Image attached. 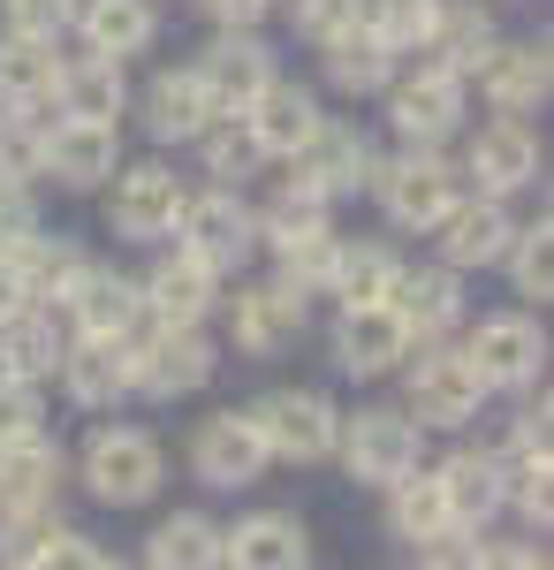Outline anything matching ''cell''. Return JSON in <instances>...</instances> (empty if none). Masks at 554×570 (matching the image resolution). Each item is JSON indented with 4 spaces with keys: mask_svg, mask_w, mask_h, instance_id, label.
Returning <instances> with one entry per match:
<instances>
[{
    "mask_svg": "<svg viewBox=\"0 0 554 570\" xmlns=\"http://www.w3.org/2000/svg\"><path fill=\"white\" fill-rule=\"evenodd\" d=\"M214 312V266L175 252L168 266H152L145 282V320H206Z\"/></svg>",
    "mask_w": 554,
    "mask_h": 570,
    "instance_id": "obj_29",
    "label": "cell"
},
{
    "mask_svg": "<svg viewBox=\"0 0 554 570\" xmlns=\"http://www.w3.org/2000/svg\"><path fill=\"white\" fill-rule=\"evenodd\" d=\"M220 563H244V570H297V563H311V540H304L297 518L258 510V518H244L236 532H220Z\"/></svg>",
    "mask_w": 554,
    "mask_h": 570,
    "instance_id": "obj_21",
    "label": "cell"
},
{
    "mask_svg": "<svg viewBox=\"0 0 554 570\" xmlns=\"http://www.w3.org/2000/svg\"><path fill=\"white\" fill-rule=\"evenodd\" d=\"M61 480V449L46 434H16L0 441V510H23V502H53Z\"/></svg>",
    "mask_w": 554,
    "mask_h": 570,
    "instance_id": "obj_28",
    "label": "cell"
},
{
    "mask_svg": "<svg viewBox=\"0 0 554 570\" xmlns=\"http://www.w3.org/2000/svg\"><path fill=\"white\" fill-rule=\"evenodd\" d=\"M464 357L478 365V381L486 389H524V381H540V365H547V343H540V327L532 320H478V335L464 343Z\"/></svg>",
    "mask_w": 554,
    "mask_h": 570,
    "instance_id": "obj_11",
    "label": "cell"
},
{
    "mask_svg": "<svg viewBox=\"0 0 554 570\" xmlns=\"http://www.w3.org/2000/svg\"><path fill=\"white\" fill-rule=\"evenodd\" d=\"M53 85H61L53 39L8 31V39H0V115H46V107H53Z\"/></svg>",
    "mask_w": 554,
    "mask_h": 570,
    "instance_id": "obj_19",
    "label": "cell"
},
{
    "mask_svg": "<svg viewBox=\"0 0 554 570\" xmlns=\"http://www.w3.org/2000/svg\"><path fill=\"white\" fill-rule=\"evenodd\" d=\"M198 8H206V16H214L220 31H251L258 16H266V0H198Z\"/></svg>",
    "mask_w": 554,
    "mask_h": 570,
    "instance_id": "obj_48",
    "label": "cell"
},
{
    "mask_svg": "<svg viewBox=\"0 0 554 570\" xmlns=\"http://www.w3.org/2000/svg\"><path fill=\"white\" fill-rule=\"evenodd\" d=\"M61 381H69V395H77V403H91V411L122 403V395H129V343L85 335L77 351H61Z\"/></svg>",
    "mask_w": 554,
    "mask_h": 570,
    "instance_id": "obj_24",
    "label": "cell"
},
{
    "mask_svg": "<svg viewBox=\"0 0 554 570\" xmlns=\"http://www.w3.org/2000/svg\"><path fill=\"white\" fill-rule=\"evenodd\" d=\"M311 228H327V198L311 190V183H289V190H274V206L258 214V236H274V252L281 244H297Z\"/></svg>",
    "mask_w": 554,
    "mask_h": 570,
    "instance_id": "obj_42",
    "label": "cell"
},
{
    "mask_svg": "<svg viewBox=\"0 0 554 570\" xmlns=\"http://www.w3.org/2000/svg\"><path fill=\"white\" fill-rule=\"evenodd\" d=\"M53 365H61L53 320H46L39 305L8 312V320H0V373H23V381H39V373H53Z\"/></svg>",
    "mask_w": 554,
    "mask_h": 570,
    "instance_id": "obj_36",
    "label": "cell"
},
{
    "mask_svg": "<svg viewBox=\"0 0 554 570\" xmlns=\"http://www.w3.org/2000/svg\"><path fill=\"white\" fill-rule=\"evenodd\" d=\"M426 53H433V69H448V77L471 85V77L486 69V53H494V23H486L478 8H448V0H441V23H433Z\"/></svg>",
    "mask_w": 554,
    "mask_h": 570,
    "instance_id": "obj_32",
    "label": "cell"
},
{
    "mask_svg": "<svg viewBox=\"0 0 554 570\" xmlns=\"http://www.w3.org/2000/svg\"><path fill=\"white\" fill-rule=\"evenodd\" d=\"M251 426H258V441H266V456H289V464H319V456H335V434H342L335 403H327V395H311V389L258 395V403H251Z\"/></svg>",
    "mask_w": 554,
    "mask_h": 570,
    "instance_id": "obj_3",
    "label": "cell"
},
{
    "mask_svg": "<svg viewBox=\"0 0 554 570\" xmlns=\"http://www.w3.org/2000/svg\"><path fill=\"white\" fill-rule=\"evenodd\" d=\"M214 381V343L198 335V320H152L145 343H129V389L137 395H198Z\"/></svg>",
    "mask_w": 554,
    "mask_h": 570,
    "instance_id": "obj_1",
    "label": "cell"
},
{
    "mask_svg": "<svg viewBox=\"0 0 554 570\" xmlns=\"http://www.w3.org/2000/svg\"><path fill=\"white\" fill-rule=\"evenodd\" d=\"M395 357H410V327L395 320V305H342L335 327V365L342 373H387Z\"/></svg>",
    "mask_w": 554,
    "mask_h": 570,
    "instance_id": "obj_15",
    "label": "cell"
},
{
    "mask_svg": "<svg viewBox=\"0 0 554 570\" xmlns=\"http://www.w3.org/2000/svg\"><path fill=\"white\" fill-rule=\"evenodd\" d=\"M478 403H486V381H478V365L464 351L418 357V373H410V419L418 426H471Z\"/></svg>",
    "mask_w": 554,
    "mask_h": 570,
    "instance_id": "obj_6",
    "label": "cell"
},
{
    "mask_svg": "<svg viewBox=\"0 0 554 570\" xmlns=\"http://www.w3.org/2000/svg\"><path fill=\"white\" fill-rule=\"evenodd\" d=\"M502 259H510V274H516V297H540V305L554 297V228H547V220L516 228Z\"/></svg>",
    "mask_w": 554,
    "mask_h": 570,
    "instance_id": "obj_41",
    "label": "cell"
},
{
    "mask_svg": "<svg viewBox=\"0 0 554 570\" xmlns=\"http://www.w3.org/2000/svg\"><path fill=\"white\" fill-rule=\"evenodd\" d=\"M53 99H61V115H85V122H115L122 115V61L115 53H91V61H61V85H53Z\"/></svg>",
    "mask_w": 554,
    "mask_h": 570,
    "instance_id": "obj_27",
    "label": "cell"
},
{
    "mask_svg": "<svg viewBox=\"0 0 554 570\" xmlns=\"http://www.w3.org/2000/svg\"><path fill=\"white\" fill-rule=\"evenodd\" d=\"M335 236L327 228H311V236H297V244H281V289H297V297H311V289H327L335 282Z\"/></svg>",
    "mask_w": 554,
    "mask_h": 570,
    "instance_id": "obj_43",
    "label": "cell"
},
{
    "mask_svg": "<svg viewBox=\"0 0 554 570\" xmlns=\"http://www.w3.org/2000/svg\"><path fill=\"white\" fill-rule=\"evenodd\" d=\"M175 236H182V252L190 259H206L214 274L251 259L258 244V214L236 198V190H206V198H182V220H175Z\"/></svg>",
    "mask_w": 554,
    "mask_h": 570,
    "instance_id": "obj_4",
    "label": "cell"
},
{
    "mask_svg": "<svg viewBox=\"0 0 554 570\" xmlns=\"http://www.w3.org/2000/svg\"><path fill=\"white\" fill-rule=\"evenodd\" d=\"M395 274H403V266H395V252L357 244V252H335V282H327V289H335L342 305H380L387 289H395Z\"/></svg>",
    "mask_w": 554,
    "mask_h": 570,
    "instance_id": "obj_40",
    "label": "cell"
},
{
    "mask_svg": "<svg viewBox=\"0 0 554 570\" xmlns=\"http://www.w3.org/2000/svg\"><path fill=\"white\" fill-rule=\"evenodd\" d=\"M441 494H448V518L464 532H478L502 510V464L494 456H448L441 464Z\"/></svg>",
    "mask_w": 554,
    "mask_h": 570,
    "instance_id": "obj_33",
    "label": "cell"
},
{
    "mask_svg": "<svg viewBox=\"0 0 554 570\" xmlns=\"http://www.w3.org/2000/svg\"><path fill=\"white\" fill-rule=\"evenodd\" d=\"M387 305H395V320L410 327V343H441V335L456 327V312H464V289H456V266H426V274H395Z\"/></svg>",
    "mask_w": 554,
    "mask_h": 570,
    "instance_id": "obj_20",
    "label": "cell"
},
{
    "mask_svg": "<svg viewBox=\"0 0 554 570\" xmlns=\"http://www.w3.org/2000/svg\"><path fill=\"white\" fill-rule=\"evenodd\" d=\"M289 160H297V183H311L319 198H342V190H357V183L373 176V145L357 130H342V122H319Z\"/></svg>",
    "mask_w": 554,
    "mask_h": 570,
    "instance_id": "obj_16",
    "label": "cell"
},
{
    "mask_svg": "<svg viewBox=\"0 0 554 570\" xmlns=\"http://www.w3.org/2000/svg\"><path fill=\"white\" fill-rule=\"evenodd\" d=\"M335 449L349 456V480L387 487V480H403V472L418 464V426H410L403 411H357L335 434Z\"/></svg>",
    "mask_w": 554,
    "mask_h": 570,
    "instance_id": "obj_5",
    "label": "cell"
},
{
    "mask_svg": "<svg viewBox=\"0 0 554 570\" xmlns=\"http://www.w3.org/2000/svg\"><path fill=\"white\" fill-rule=\"evenodd\" d=\"M297 335H304V297L297 289L266 282V289H244V297H236V343L251 357H281Z\"/></svg>",
    "mask_w": 554,
    "mask_h": 570,
    "instance_id": "obj_22",
    "label": "cell"
},
{
    "mask_svg": "<svg viewBox=\"0 0 554 570\" xmlns=\"http://www.w3.org/2000/svg\"><path fill=\"white\" fill-rule=\"evenodd\" d=\"M471 176H478L486 198H510L524 183H540V145H532V130H524L516 115L486 122V130L471 137Z\"/></svg>",
    "mask_w": 554,
    "mask_h": 570,
    "instance_id": "obj_17",
    "label": "cell"
},
{
    "mask_svg": "<svg viewBox=\"0 0 554 570\" xmlns=\"http://www.w3.org/2000/svg\"><path fill=\"white\" fill-rule=\"evenodd\" d=\"M39 381H23V373H0V441L16 434H39Z\"/></svg>",
    "mask_w": 554,
    "mask_h": 570,
    "instance_id": "obj_44",
    "label": "cell"
},
{
    "mask_svg": "<svg viewBox=\"0 0 554 570\" xmlns=\"http://www.w3.org/2000/svg\"><path fill=\"white\" fill-rule=\"evenodd\" d=\"M214 115L220 107H214V91L198 85V69H168V77H152V91H145V122H152V137H168V145L198 137Z\"/></svg>",
    "mask_w": 554,
    "mask_h": 570,
    "instance_id": "obj_23",
    "label": "cell"
},
{
    "mask_svg": "<svg viewBox=\"0 0 554 570\" xmlns=\"http://www.w3.org/2000/svg\"><path fill=\"white\" fill-rule=\"evenodd\" d=\"M387 115H395V130L410 137V145H433V137H448L464 122V77H448V69H418L410 85L387 91Z\"/></svg>",
    "mask_w": 554,
    "mask_h": 570,
    "instance_id": "obj_14",
    "label": "cell"
},
{
    "mask_svg": "<svg viewBox=\"0 0 554 570\" xmlns=\"http://www.w3.org/2000/svg\"><path fill=\"white\" fill-rule=\"evenodd\" d=\"M77 23V0H8V31L23 39H61Z\"/></svg>",
    "mask_w": 554,
    "mask_h": 570,
    "instance_id": "obj_46",
    "label": "cell"
},
{
    "mask_svg": "<svg viewBox=\"0 0 554 570\" xmlns=\"http://www.w3.org/2000/svg\"><path fill=\"white\" fill-rule=\"evenodd\" d=\"M433 23H441V0H373V8H365V31H373L387 53H426Z\"/></svg>",
    "mask_w": 554,
    "mask_h": 570,
    "instance_id": "obj_39",
    "label": "cell"
},
{
    "mask_svg": "<svg viewBox=\"0 0 554 570\" xmlns=\"http://www.w3.org/2000/svg\"><path fill=\"white\" fill-rule=\"evenodd\" d=\"M190 464H198L206 487H251L258 472H266V441H258L251 411H220V419H206L198 441H190Z\"/></svg>",
    "mask_w": 554,
    "mask_h": 570,
    "instance_id": "obj_10",
    "label": "cell"
},
{
    "mask_svg": "<svg viewBox=\"0 0 554 570\" xmlns=\"http://www.w3.org/2000/svg\"><path fill=\"white\" fill-rule=\"evenodd\" d=\"M8 259H16V274H23V297H31V305H39V297H61V289H69V282L91 266L69 236H39V228H31Z\"/></svg>",
    "mask_w": 554,
    "mask_h": 570,
    "instance_id": "obj_34",
    "label": "cell"
},
{
    "mask_svg": "<svg viewBox=\"0 0 554 570\" xmlns=\"http://www.w3.org/2000/svg\"><path fill=\"white\" fill-rule=\"evenodd\" d=\"M456 198H464V176H456L448 160H433V153H410V160L380 168V206H387V220H403V228H433Z\"/></svg>",
    "mask_w": 554,
    "mask_h": 570,
    "instance_id": "obj_8",
    "label": "cell"
},
{
    "mask_svg": "<svg viewBox=\"0 0 554 570\" xmlns=\"http://www.w3.org/2000/svg\"><path fill=\"white\" fill-rule=\"evenodd\" d=\"M31 563H91V570H99V563H107V548H91L85 532H69L61 518H53V525L39 532V548H31Z\"/></svg>",
    "mask_w": 554,
    "mask_h": 570,
    "instance_id": "obj_47",
    "label": "cell"
},
{
    "mask_svg": "<svg viewBox=\"0 0 554 570\" xmlns=\"http://www.w3.org/2000/svg\"><path fill=\"white\" fill-rule=\"evenodd\" d=\"M349 23H365V0H297V31H304L311 46L342 39Z\"/></svg>",
    "mask_w": 554,
    "mask_h": 570,
    "instance_id": "obj_45",
    "label": "cell"
},
{
    "mask_svg": "<svg viewBox=\"0 0 554 570\" xmlns=\"http://www.w3.org/2000/svg\"><path fill=\"white\" fill-rule=\"evenodd\" d=\"M327 53V85L335 91H349V99H365V91H387V77H395V53H387L365 23H349L342 39H327L319 46Z\"/></svg>",
    "mask_w": 554,
    "mask_h": 570,
    "instance_id": "obj_31",
    "label": "cell"
},
{
    "mask_svg": "<svg viewBox=\"0 0 554 570\" xmlns=\"http://www.w3.org/2000/svg\"><path fill=\"white\" fill-rule=\"evenodd\" d=\"M182 183L168 176V168H129L122 183H115V236H129V244H160V236H175V220H182Z\"/></svg>",
    "mask_w": 554,
    "mask_h": 570,
    "instance_id": "obj_12",
    "label": "cell"
},
{
    "mask_svg": "<svg viewBox=\"0 0 554 570\" xmlns=\"http://www.w3.org/2000/svg\"><path fill=\"white\" fill-rule=\"evenodd\" d=\"M115 160H122V137H115V122L61 115V122L39 137V176H61L69 190H91V183H107V176H115Z\"/></svg>",
    "mask_w": 554,
    "mask_h": 570,
    "instance_id": "obj_7",
    "label": "cell"
},
{
    "mask_svg": "<svg viewBox=\"0 0 554 570\" xmlns=\"http://www.w3.org/2000/svg\"><path fill=\"white\" fill-rule=\"evenodd\" d=\"M77 23H85L91 53H115V61L152 46V8H145V0H85Z\"/></svg>",
    "mask_w": 554,
    "mask_h": 570,
    "instance_id": "obj_35",
    "label": "cell"
},
{
    "mask_svg": "<svg viewBox=\"0 0 554 570\" xmlns=\"http://www.w3.org/2000/svg\"><path fill=\"white\" fill-rule=\"evenodd\" d=\"M198 145H206V168H214L220 183H244V176H258L274 153L258 145V130H251V115H228V122H206L198 130Z\"/></svg>",
    "mask_w": 554,
    "mask_h": 570,
    "instance_id": "obj_38",
    "label": "cell"
},
{
    "mask_svg": "<svg viewBox=\"0 0 554 570\" xmlns=\"http://www.w3.org/2000/svg\"><path fill=\"white\" fill-rule=\"evenodd\" d=\"M61 305H69V320H77V335L137 343V327H145V289L122 282V274H107V266H85V274L61 289Z\"/></svg>",
    "mask_w": 554,
    "mask_h": 570,
    "instance_id": "obj_9",
    "label": "cell"
},
{
    "mask_svg": "<svg viewBox=\"0 0 554 570\" xmlns=\"http://www.w3.org/2000/svg\"><path fill=\"white\" fill-rule=\"evenodd\" d=\"M387 518H395V540H410V548H426V540H441V532H456V518H448V494H441V472H403V480H387Z\"/></svg>",
    "mask_w": 554,
    "mask_h": 570,
    "instance_id": "obj_30",
    "label": "cell"
},
{
    "mask_svg": "<svg viewBox=\"0 0 554 570\" xmlns=\"http://www.w3.org/2000/svg\"><path fill=\"white\" fill-rule=\"evenodd\" d=\"M433 228H441V259L448 266H494L516 236V220L502 214V198H456Z\"/></svg>",
    "mask_w": 554,
    "mask_h": 570,
    "instance_id": "obj_18",
    "label": "cell"
},
{
    "mask_svg": "<svg viewBox=\"0 0 554 570\" xmlns=\"http://www.w3.org/2000/svg\"><path fill=\"white\" fill-rule=\"evenodd\" d=\"M244 115H251V130H258V145H266V153H297L304 137L327 122V115H319V99H311L304 85H281V77L258 91Z\"/></svg>",
    "mask_w": 554,
    "mask_h": 570,
    "instance_id": "obj_26",
    "label": "cell"
},
{
    "mask_svg": "<svg viewBox=\"0 0 554 570\" xmlns=\"http://www.w3.org/2000/svg\"><path fill=\"white\" fill-rule=\"evenodd\" d=\"M85 480H91L99 502L137 510V502H152V494H160L168 456H160V441L137 434V426H107V434H91V449H85Z\"/></svg>",
    "mask_w": 554,
    "mask_h": 570,
    "instance_id": "obj_2",
    "label": "cell"
},
{
    "mask_svg": "<svg viewBox=\"0 0 554 570\" xmlns=\"http://www.w3.org/2000/svg\"><path fill=\"white\" fill-rule=\"evenodd\" d=\"M23 305H31V297H23V274H16L8 252H0V320H8V312H23Z\"/></svg>",
    "mask_w": 554,
    "mask_h": 570,
    "instance_id": "obj_49",
    "label": "cell"
},
{
    "mask_svg": "<svg viewBox=\"0 0 554 570\" xmlns=\"http://www.w3.org/2000/svg\"><path fill=\"white\" fill-rule=\"evenodd\" d=\"M145 563H160V570L220 563V525H214V518H198V510H182V518H168V525L145 540Z\"/></svg>",
    "mask_w": 554,
    "mask_h": 570,
    "instance_id": "obj_37",
    "label": "cell"
},
{
    "mask_svg": "<svg viewBox=\"0 0 554 570\" xmlns=\"http://www.w3.org/2000/svg\"><path fill=\"white\" fill-rule=\"evenodd\" d=\"M478 85H486V99H494L502 115H532V107L547 99L554 69H547V53H540V46H494V53H486V69H478Z\"/></svg>",
    "mask_w": 554,
    "mask_h": 570,
    "instance_id": "obj_25",
    "label": "cell"
},
{
    "mask_svg": "<svg viewBox=\"0 0 554 570\" xmlns=\"http://www.w3.org/2000/svg\"><path fill=\"white\" fill-rule=\"evenodd\" d=\"M198 85L214 91L220 115H244L258 91L274 85V61H266V46H258L251 31H220V39L206 46V61H198Z\"/></svg>",
    "mask_w": 554,
    "mask_h": 570,
    "instance_id": "obj_13",
    "label": "cell"
}]
</instances>
